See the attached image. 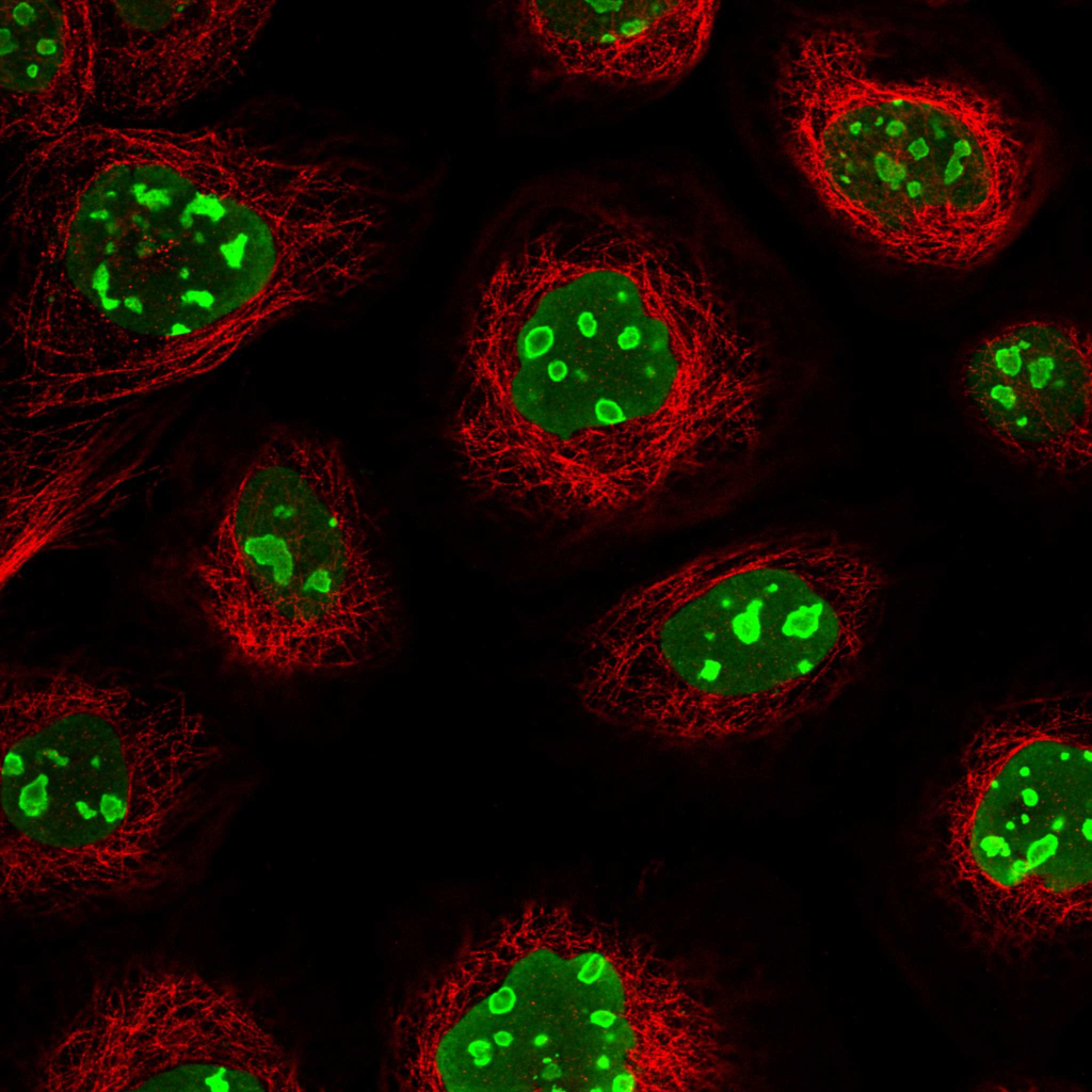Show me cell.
Returning a JSON list of instances; mask_svg holds the SVG:
<instances>
[{
  "label": "cell",
  "instance_id": "obj_1",
  "mask_svg": "<svg viewBox=\"0 0 1092 1092\" xmlns=\"http://www.w3.org/2000/svg\"><path fill=\"white\" fill-rule=\"evenodd\" d=\"M462 371L463 480L539 520L616 527L760 436L757 344L700 259L652 237L504 258Z\"/></svg>",
  "mask_w": 1092,
  "mask_h": 1092
},
{
  "label": "cell",
  "instance_id": "obj_2",
  "mask_svg": "<svg viewBox=\"0 0 1092 1092\" xmlns=\"http://www.w3.org/2000/svg\"><path fill=\"white\" fill-rule=\"evenodd\" d=\"M869 53L840 27L790 47L777 80L789 157L828 211L889 257L953 270L991 260L1041 200L1040 140L987 93L885 80Z\"/></svg>",
  "mask_w": 1092,
  "mask_h": 1092
},
{
  "label": "cell",
  "instance_id": "obj_6",
  "mask_svg": "<svg viewBox=\"0 0 1092 1092\" xmlns=\"http://www.w3.org/2000/svg\"><path fill=\"white\" fill-rule=\"evenodd\" d=\"M881 580L862 549L832 533L755 536L625 593L587 638L606 663L656 656L703 692L749 695L858 643Z\"/></svg>",
  "mask_w": 1092,
  "mask_h": 1092
},
{
  "label": "cell",
  "instance_id": "obj_13",
  "mask_svg": "<svg viewBox=\"0 0 1092 1092\" xmlns=\"http://www.w3.org/2000/svg\"><path fill=\"white\" fill-rule=\"evenodd\" d=\"M599 42L603 44H614L616 42V35L612 32L606 31L599 36Z\"/></svg>",
  "mask_w": 1092,
  "mask_h": 1092
},
{
  "label": "cell",
  "instance_id": "obj_12",
  "mask_svg": "<svg viewBox=\"0 0 1092 1092\" xmlns=\"http://www.w3.org/2000/svg\"><path fill=\"white\" fill-rule=\"evenodd\" d=\"M583 3L600 15L611 12H620L625 4L622 0H589L583 1Z\"/></svg>",
  "mask_w": 1092,
  "mask_h": 1092
},
{
  "label": "cell",
  "instance_id": "obj_4",
  "mask_svg": "<svg viewBox=\"0 0 1092 1092\" xmlns=\"http://www.w3.org/2000/svg\"><path fill=\"white\" fill-rule=\"evenodd\" d=\"M214 157L203 146H123L58 194L71 206L69 279L109 320L162 337L221 330L239 346L332 298L321 252L223 189Z\"/></svg>",
  "mask_w": 1092,
  "mask_h": 1092
},
{
  "label": "cell",
  "instance_id": "obj_9",
  "mask_svg": "<svg viewBox=\"0 0 1092 1092\" xmlns=\"http://www.w3.org/2000/svg\"><path fill=\"white\" fill-rule=\"evenodd\" d=\"M960 389L973 416L1017 448L1083 444L1091 416V341L1065 323L1026 320L966 353Z\"/></svg>",
  "mask_w": 1092,
  "mask_h": 1092
},
{
  "label": "cell",
  "instance_id": "obj_7",
  "mask_svg": "<svg viewBox=\"0 0 1092 1092\" xmlns=\"http://www.w3.org/2000/svg\"><path fill=\"white\" fill-rule=\"evenodd\" d=\"M952 839L1003 887L1090 878L1092 755L1082 705L1024 704L985 722L948 802Z\"/></svg>",
  "mask_w": 1092,
  "mask_h": 1092
},
{
  "label": "cell",
  "instance_id": "obj_8",
  "mask_svg": "<svg viewBox=\"0 0 1092 1092\" xmlns=\"http://www.w3.org/2000/svg\"><path fill=\"white\" fill-rule=\"evenodd\" d=\"M54 1048L52 1091L292 1090L294 1066L231 994L190 971L113 987Z\"/></svg>",
  "mask_w": 1092,
  "mask_h": 1092
},
{
  "label": "cell",
  "instance_id": "obj_11",
  "mask_svg": "<svg viewBox=\"0 0 1092 1092\" xmlns=\"http://www.w3.org/2000/svg\"><path fill=\"white\" fill-rule=\"evenodd\" d=\"M94 83L87 2H1L3 131L61 135L92 102Z\"/></svg>",
  "mask_w": 1092,
  "mask_h": 1092
},
{
  "label": "cell",
  "instance_id": "obj_3",
  "mask_svg": "<svg viewBox=\"0 0 1092 1092\" xmlns=\"http://www.w3.org/2000/svg\"><path fill=\"white\" fill-rule=\"evenodd\" d=\"M1 697L2 895L136 887L211 760L200 716L59 672L10 674Z\"/></svg>",
  "mask_w": 1092,
  "mask_h": 1092
},
{
  "label": "cell",
  "instance_id": "obj_5",
  "mask_svg": "<svg viewBox=\"0 0 1092 1092\" xmlns=\"http://www.w3.org/2000/svg\"><path fill=\"white\" fill-rule=\"evenodd\" d=\"M205 617L240 655L360 661L394 635L398 601L340 448L275 427L193 562Z\"/></svg>",
  "mask_w": 1092,
  "mask_h": 1092
},
{
  "label": "cell",
  "instance_id": "obj_10",
  "mask_svg": "<svg viewBox=\"0 0 1092 1092\" xmlns=\"http://www.w3.org/2000/svg\"><path fill=\"white\" fill-rule=\"evenodd\" d=\"M207 2H87L93 97L118 112L163 113L205 91L212 7Z\"/></svg>",
  "mask_w": 1092,
  "mask_h": 1092
}]
</instances>
